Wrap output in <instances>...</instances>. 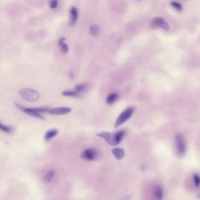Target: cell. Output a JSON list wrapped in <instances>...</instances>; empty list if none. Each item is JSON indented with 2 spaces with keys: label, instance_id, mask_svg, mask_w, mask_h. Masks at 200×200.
I'll return each instance as SVG.
<instances>
[{
  "label": "cell",
  "instance_id": "6",
  "mask_svg": "<svg viewBox=\"0 0 200 200\" xmlns=\"http://www.w3.org/2000/svg\"><path fill=\"white\" fill-rule=\"evenodd\" d=\"M71 111V109L67 107H59L49 109L48 112L55 115H63L68 114Z\"/></svg>",
  "mask_w": 200,
  "mask_h": 200
},
{
  "label": "cell",
  "instance_id": "9",
  "mask_svg": "<svg viewBox=\"0 0 200 200\" xmlns=\"http://www.w3.org/2000/svg\"><path fill=\"white\" fill-rule=\"evenodd\" d=\"M78 11L77 9L75 7L72 6L70 11V25H74L75 24L77 18H78Z\"/></svg>",
  "mask_w": 200,
  "mask_h": 200
},
{
  "label": "cell",
  "instance_id": "16",
  "mask_svg": "<svg viewBox=\"0 0 200 200\" xmlns=\"http://www.w3.org/2000/svg\"><path fill=\"white\" fill-rule=\"evenodd\" d=\"M62 95L64 96H69V97H79L81 96V94L75 90H66L64 91L62 93Z\"/></svg>",
  "mask_w": 200,
  "mask_h": 200
},
{
  "label": "cell",
  "instance_id": "3",
  "mask_svg": "<svg viewBox=\"0 0 200 200\" xmlns=\"http://www.w3.org/2000/svg\"><path fill=\"white\" fill-rule=\"evenodd\" d=\"M134 112V108L132 107H128L124 111L120 114L118 118L117 119L115 123V127L117 128L120 126L124 124L125 122L131 118L133 113Z\"/></svg>",
  "mask_w": 200,
  "mask_h": 200
},
{
  "label": "cell",
  "instance_id": "21",
  "mask_svg": "<svg viewBox=\"0 0 200 200\" xmlns=\"http://www.w3.org/2000/svg\"><path fill=\"white\" fill-rule=\"evenodd\" d=\"M194 182L196 187H199L200 186V177L198 174H194Z\"/></svg>",
  "mask_w": 200,
  "mask_h": 200
},
{
  "label": "cell",
  "instance_id": "12",
  "mask_svg": "<svg viewBox=\"0 0 200 200\" xmlns=\"http://www.w3.org/2000/svg\"><path fill=\"white\" fill-rule=\"evenodd\" d=\"M118 94L115 92L110 94L106 98V103L107 105H113L118 99Z\"/></svg>",
  "mask_w": 200,
  "mask_h": 200
},
{
  "label": "cell",
  "instance_id": "20",
  "mask_svg": "<svg viewBox=\"0 0 200 200\" xmlns=\"http://www.w3.org/2000/svg\"><path fill=\"white\" fill-rule=\"evenodd\" d=\"M171 6H173L175 9L178 11H181V10L183 9L182 5L177 2L172 1V2H171Z\"/></svg>",
  "mask_w": 200,
  "mask_h": 200
},
{
  "label": "cell",
  "instance_id": "13",
  "mask_svg": "<svg viewBox=\"0 0 200 200\" xmlns=\"http://www.w3.org/2000/svg\"><path fill=\"white\" fill-rule=\"evenodd\" d=\"M154 195L157 200H162L163 197V190L162 188L160 186H157L155 188L154 191Z\"/></svg>",
  "mask_w": 200,
  "mask_h": 200
},
{
  "label": "cell",
  "instance_id": "11",
  "mask_svg": "<svg viewBox=\"0 0 200 200\" xmlns=\"http://www.w3.org/2000/svg\"><path fill=\"white\" fill-rule=\"evenodd\" d=\"M113 155L118 159L121 160L125 156V151L121 148H115L112 150Z\"/></svg>",
  "mask_w": 200,
  "mask_h": 200
},
{
  "label": "cell",
  "instance_id": "17",
  "mask_svg": "<svg viewBox=\"0 0 200 200\" xmlns=\"http://www.w3.org/2000/svg\"><path fill=\"white\" fill-rule=\"evenodd\" d=\"M54 175V171H50L49 173H48L46 175H44V181L46 183H49L50 181L52 180Z\"/></svg>",
  "mask_w": 200,
  "mask_h": 200
},
{
  "label": "cell",
  "instance_id": "14",
  "mask_svg": "<svg viewBox=\"0 0 200 200\" xmlns=\"http://www.w3.org/2000/svg\"><path fill=\"white\" fill-rule=\"evenodd\" d=\"M88 88L87 84L86 83H82V84H79L77 86H75V90L77 93L80 94L86 92Z\"/></svg>",
  "mask_w": 200,
  "mask_h": 200
},
{
  "label": "cell",
  "instance_id": "10",
  "mask_svg": "<svg viewBox=\"0 0 200 200\" xmlns=\"http://www.w3.org/2000/svg\"><path fill=\"white\" fill-rule=\"evenodd\" d=\"M65 39H66L65 38L61 37L58 41V45L59 46V48L61 51L62 52L63 54H67L69 51V46L64 42Z\"/></svg>",
  "mask_w": 200,
  "mask_h": 200
},
{
  "label": "cell",
  "instance_id": "5",
  "mask_svg": "<svg viewBox=\"0 0 200 200\" xmlns=\"http://www.w3.org/2000/svg\"><path fill=\"white\" fill-rule=\"evenodd\" d=\"M97 136L104 138L108 144L111 146H116L118 144L116 141L115 133H111L109 132H102L101 133L97 134Z\"/></svg>",
  "mask_w": 200,
  "mask_h": 200
},
{
  "label": "cell",
  "instance_id": "7",
  "mask_svg": "<svg viewBox=\"0 0 200 200\" xmlns=\"http://www.w3.org/2000/svg\"><path fill=\"white\" fill-rule=\"evenodd\" d=\"M97 152L95 149H88L87 150H85L82 153L81 157L86 160L93 161L95 160V158L97 157Z\"/></svg>",
  "mask_w": 200,
  "mask_h": 200
},
{
  "label": "cell",
  "instance_id": "2",
  "mask_svg": "<svg viewBox=\"0 0 200 200\" xmlns=\"http://www.w3.org/2000/svg\"><path fill=\"white\" fill-rule=\"evenodd\" d=\"M19 94L23 99L28 102H36L40 98L38 91L30 88H22L19 90Z\"/></svg>",
  "mask_w": 200,
  "mask_h": 200
},
{
  "label": "cell",
  "instance_id": "22",
  "mask_svg": "<svg viewBox=\"0 0 200 200\" xmlns=\"http://www.w3.org/2000/svg\"><path fill=\"white\" fill-rule=\"evenodd\" d=\"M57 6H58L57 1H51L49 2V6L52 9L56 8Z\"/></svg>",
  "mask_w": 200,
  "mask_h": 200
},
{
  "label": "cell",
  "instance_id": "18",
  "mask_svg": "<svg viewBox=\"0 0 200 200\" xmlns=\"http://www.w3.org/2000/svg\"><path fill=\"white\" fill-rule=\"evenodd\" d=\"M99 32H100V28L97 25H93L90 29V34L94 36H97L99 34Z\"/></svg>",
  "mask_w": 200,
  "mask_h": 200
},
{
  "label": "cell",
  "instance_id": "8",
  "mask_svg": "<svg viewBox=\"0 0 200 200\" xmlns=\"http://www.w3.org/2000/svg\"><path fill=\"white\" fill-rule=\"evenodd\" d=\"M152 25L155 26L160 27L163 30L167 31L169 29V24L165 21L164 19L161 17H156L153 19L152 21Z\"/></svg>",
  "mask_w": 200,
  "mask_h": 200
},
{
  "label": "cell",
  "instance_id": "15",
  "mask_svg": "<svg viewBox=\"0 0 200 200\" xmlns=\"http://www.w3.org/2000/svg\"><path fill=\"white\" fill-rule=\"evenodd\" d=\"M57 133H58V130L56 129H52L49 130L45 134V137H44L45 140L46 141L49 140L51 138L55 137L57 134Z\"/></svg>",
  "mask_w": 200,
  "mask_h": 200
},
{
  "label": "cell",
  "instance_id": "19",
  "mask_svg": "<svg viewBox=\"0 0 200 200\" xmlns=\"http://www.w3.org/2000/svg\"><path fill=\"white\" fill-rule=\"evenodd\" d=\"M0 130L4 131L6 133H11V131H13V129L11 127L4 125L1 123H0Z\"/></svg>",
  "mask_w": 200,
  "mask_h": 200
},
{
  "label": "cell",
  "instance_id": "1",
  "mask_svg": "<svg viewBox=\"0 0 200 200\" xmlns=\"http://www.w3.org/2000/svg\"><path fill=\"white\" fill-rule=\"evenodd\" d=\"M15 106L17 107L20 110L28 114L31 116L35 117L36 118L39 119H44V116L42 114V113L48 112L49 107H35V108H30L22 106L20 104L15 103Z\"/></svg>",
  "mask_w": 200,
  "mask_h": 200
},
{
  "label": "cell",
  "instance_id": "4",
  "mask_svg": "<svg viewBox=\"0 0 200 200\" xmlns=\"http://www.w3.org/2000/svg\"><path fill=\"white\" fill-rule=\"evenodd\" d=\"M175 147L177 154L183 156L186 151V143L184 138L181 134H177L175 136Z\"/></svg>",
  "mask_w": 200,
  "mask_h": 200
}]
</instances>
